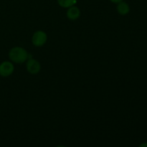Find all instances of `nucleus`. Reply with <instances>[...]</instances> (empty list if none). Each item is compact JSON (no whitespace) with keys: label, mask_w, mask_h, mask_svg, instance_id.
I'll return each mask as SVG.
<instances>
[{"label":"nucleus","mask_w":147,"mask_h":147,"mask_svg":"<svg viewBox=\"0 0 147 147\" xmlns=\"http://www.w3.org/2000/svg\"><path fill=\"white\" fill-rule=\"evenodd\" d=\"M40 64L34 59H30L27 63V70L31 74H37L40 72Z\"/></svg>","instance_id":"4"},{"label":"nucleus","mask_w":147,"mask_h":147,"mask_svg":"<svg viewBox=\"0 0 147 147\" xmlns=\"http://www.w3.org/2000/svg\"><path fill=\"white\" fill-rule=\"evenodd\" d=\"M14 71V65L8 61H4L0 65V76L7 77L12 74Z\"/></svg>","instance_id":"3"},{"label":"nucleus","mask_w":147,"mask_h":147,"mask_svg":"<svg viewBox=\"0 0 147 147\" xmlns=\"http://www.w3.org/2000/svg\"><path fill=\"white\" fill-rule=\"evenodd\" d=\"M129 11H130V7L127 3L123 1L118 3L117 11L121 15H126L129 12Z\"/></svg>","instance_id":"6"},{"label":"nucleus","mask_w":147,"mask_h":147,"mask_svg":"<svg viewBox=\"0 0 147 147\" xmlns=\"http://www.w3.org/2000/svg\"><path fill=\"white\" fill-rule=\"evenodd\" d=\"M141 147L142 146H147V143H144V144H142L140 145Z\"/></svg>","instance_id":"9"},{"label":"nucleus","mask_w":147,"mask_h":147,"mask_svg":"<svg viewBox=\"0 0 147 147\" xmlns=\"http://www.w3.org/2000/svg\"><path fill=\"white\" fill-rule=\"evenodd\" d=\"M80 15V9L77 7L72 6L69 7L67 11V18L70 19V20H76L78 18H79Z\"/></svg>","instance_id":"5"},{"label":"nucleus","mask_w":147,"mask_h":147,"mask_svg":"<svg viewBox=\"0 0 147 147\" xmlns=\"http://www.w3.org/2000/svg\"><path fill=\"white\" fill-rule=\"evenodd\" d=\"M59 5L64 8H69L76 4V0H57Z\"/></svg>","instance_id":"7"},{"label":"nucleus","mask_w":147,"mask_h":147,"mask_svg":"<svg viewBox=\"0 0 147 147\" xmlns=\"http://www.w3.org/2000/svg\"><path fill=\"white\" fill-rule=\"evenodd\" d=\"M9 57L14 63H22L27 60L28 54L27 51L22 47H15L10 50Z\"/></svg>","instance_id":"1"},{"label":"nucleus","mask_w":147,"mask_h":147,"mask_svg":"<svg viewBox=\"0 0 147 147\" xmlns=\"http://www.w3.org/2000/svg\"><path fill=\"white\" fill-rule=\"evenodd\" d=\"M110 1H111V2H113V3H116V4H118V3L121 2V1H122L123 0H110Z\"/></svg>","instance_id":"8"},{"label":"nucleus","mask_w":147,"mask_h":147,"mask_svg":"<svg viewBox=\"0 0 147 147\" xmlns=\"http://www.w3.org/2000/svg\"><path fill=\"white\" fill-rule=\"evenodd\" d=\"M47 34L43 31H37L33 34L32 42L36 47H41L45 44L47 41Z\"/></svg>","instance_id":"2"}]
</instances>
